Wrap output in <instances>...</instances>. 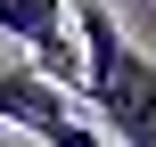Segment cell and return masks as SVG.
Instances as JSON below:
<instances>
[{
	"label": "cell",
	"mask_w": 156,
	"mask_h": 147,
	"mask_svg": "<svg viewBox=\"0 0 156 147\" xmlns=\"http://www.w3.org/2000/svg\"><path fill=\"white\" fill-rule=\"evenodd\" d=\"M74 41H82V106L115 131V147H156V57L132 49L115 0H74Z\"/></svg>",
	"instance_id": "cell-1"
},
{
	"label": "cell",
	"mask_w": 156,
	"mask_h": 147,
	"mask_svg": "<svg viewBox=\"0 0 156 147\" xmlns=\"http://www.w3.org/2000/svg\"><path fill=\"white\" fill-rule=\"evenodd\" d=\"M0 123L25 131V139H41V147H107L82 123V98L58 90V82L33 74V65H0Z\"/></svg>",
	"instance_id": "cell-2"
}]
</instances>
